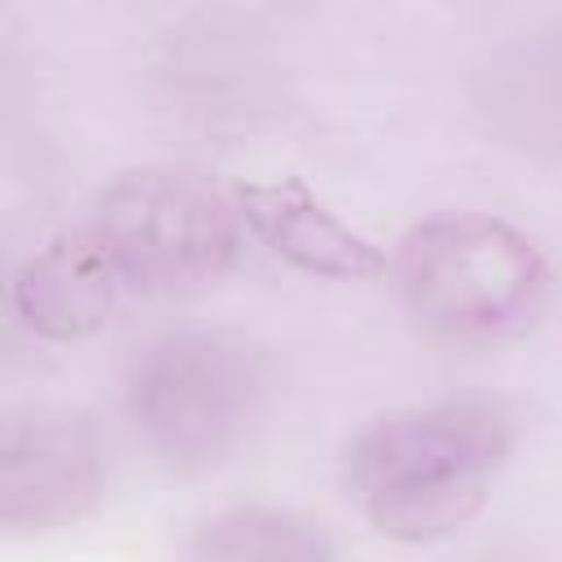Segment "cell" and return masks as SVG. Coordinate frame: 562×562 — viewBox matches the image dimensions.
<instances>
[{
	"label": "cell",
	"mask_w": 562,
	"mask_h": 562,
	"mask_svg": "<svg viewBox=\"0 0 562 562\" xmlns=\"http://www.w3.org/2000/svg\"><path fill=\"white\" fill-rule=\"evenodd\" d=\"M514 448V413L487 395L391 408L342 452V483L364 518L400 544H430L479 518Z\"/></svg>",
	"instance_id": "obj_1"
},
{
	"label": "cell",
	"mask_w": 562,
	"mask_h": 562,
	"mask_svg": "<svg viewBox=\"0 0 562 562\" xmlns=\"http://www.w3.org/2000/svg\"><path fill=\"white\" fill-rule=\"evenodd\" d=\"M268 404L263 347L228 325L154 338L127 378V408L154 457L176 474H206L241 452Z\"/></svg>",
	"instance_id": "obj_2"
},
{
	"label": "cell",
	"mask_w": 562,
	"mask_h": 562,
	"mask_svg": "<svg viewBox=\"0 0 562 562\" xmlns=\"http://www.w3.org/2000/svg\"><path fill=\"white\" fill-rule=\"evenodd\" d=\"M404 303L461 338L527 334L549 303V263L527 233L483 211H448L413 224L395 259Z\"/></svg>",
	"instance_id": "obj_3"
},
{
	"label": "cell",
	"mask_w": 562,
	"mask_h": 562,
	"mask_svg": "<svg viewBox=\"0 0 562 562\" xmlns=\"http://www.w3.org/2000/svg\"><path fill=\"white\" fill-rule=\"evenodd\" d=\"M88 224L136 294L215 281L241 241L233 198L211 176L171 162L119 171L97 193Z\"/></svg>",
	"instance_id": "obj_4"
},
{
	"label": "cell",
	"mask_w": 562,
	"mask_h": 562,
	"mask_svg": "<svg viewBox=\"0 0 562 562\" xmlns=\"http://www.w3.org/2000/svg\"><path fill=\"white\" fill-rule=\"evenodd\" d=\"M105 496V439L66 404L0 408V536L83 522Z\"/></svg>",
	"instance_id": "obj_5"
},
{
	"label": "cell",
	"mask_w": 562,
	"mask_h": 562,
	"mask_svg": "<svg viewBox=\"0 0 562 562\" xmlns=\"http://www.w3.org/2000/svg\"><path fill=\"white\" fill-rule=\"evenodd\" d=\"M127 294L136 290L88 220L53 233L13 277V307L22 325L53 342L101 334Z\"/></svg>",
	"instance_id": "obj_6"
},
{
	"label": "cell",
	"mask_w": 562,
	"mask_h": 562,
	"mask_svg": "<svg viewBox=\"0 0 562 562\" xmlns=\"http://www.w3.org/2000/svg\"><path fill=\"white\" fill-rule=\"evenodd\" d=\"M237 220L290 268L329 281H373L386 272V255L373 237L329 211L299 176L250 180L233 189Z\"/></svg>",
	"instance_id": "obj_7"
},
{
	"label": "cell",
	"mask_w": 562,
	"mask_h": 562,
	"mask_svg": "<svg viewBox=\"0 0 562 562\" xmlns=\"http://www.w3.org/2000/svg\"><path fill=\"white\" fill-rule=\"evenodd\" d=\"M176 562H334V544L299 509L228 505L193 522Z\"/></svg>",
	"instance_id": "obj_8"
}]
</instances>
